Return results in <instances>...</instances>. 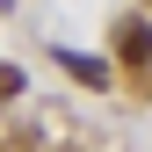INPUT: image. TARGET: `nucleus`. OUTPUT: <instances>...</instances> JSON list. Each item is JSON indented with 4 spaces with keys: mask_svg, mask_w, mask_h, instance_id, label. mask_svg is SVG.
Returning <instances> with one entry per match:
<instances>
[{
    "mask_svg": "<svg viewBox=\"0 0 152 152\" xmlns=\"http://www.w3.org/2000/svg\"><path fill=\"white\" fill-rule=\"evenodd\" d=\"M116 58L123 65H152V22H123L116 29Z\"/></svg>",
    "mask_w": 152,
    "mask_h": 152,
    "instance_id": "nucleus-1",
    "label": "nucleus"
},
{
    "mask_svg": "<svg viewBox=\"0 0 152 152\" xmlns=\"http://www.w3.org/2000/svg\"><path fill=\"white\" fill-rule=\"evenodd\" d=\"M58 65L72 72V80H87V87H102V80H109V65H102V58H80V51H58Z\"/></svg>",
    "mask_w": 152,
    "mask_h": 152,
    "instance_id": "nucleus-2",
    "label": "nucleus"
},
{
    "mask_svg": "<svg viewBox=\"0 0 152 152\" xmlns=\"http://www.w3.org/2000/svg\"><path fill=\"white\" fill-rule=\"evenodd\" d=\"M15 94H22V72H15V65H0V109H7Z\"/></svg>",
    "mask_w": 152,
    "mask_h": 152,
    "instance_id": "nucleus-3",
    "label": "nucleus"
}]
</instances>
